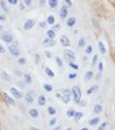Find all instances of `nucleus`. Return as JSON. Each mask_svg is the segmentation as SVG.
Instances as JSON below:
<instances>
[{"mask_svg":"<svg viewBox=\"0 0 115 130\" xmlns=\"http://www.w3.org/2000/svg\"><path fill=\"white\" fill-rule=\"evenodd\" d=\"M93 77H95V73H93V71H87L84 75V81H91Z\"/></svg>","mask_w":115,"mask_h":130,"instance_id":"obj_24","label":"nucleus"},{"mask_svg":"<svg viewBox=\"0 0 115 130\" xmlns=\"http://www.w3.org/2000/svg\"><path fill=\"white\" fill-rule=\"evenodd\" d=\"M46 111H47V114L50 117H56V114H57V108L54 107V106H49V107L46 108Z\"/></svg>","mask_w":115,"mask_h":130,"instance_id":"obj_29","label":"nucleus"},{"mask_svg":"<svg viewBox=\"0 0 115 130\" xmlns=\"http://www.w3.org/2000/svg\"><path fill=\"white\" fill-rule=\"evenodd\" d=\"M15 73H16V75H19V76H23V73L20 72V71H18V69H16V71H15Z\"/></svg>","mask_w":115,"mask_h":130,"instance_id":"obj_56","label":"nucleus"},{"mask_svg":"<svg viewBox=\"0 0 115 130\" xmlns=\"http://www.w3.org/2000/svg\"><path fill=\"white\" fill-rule=\"evenodd\" d=\"M20 2H22L26 7H31V4H32V0H20Z\"/></svg>","mask_w":115,"mask_h":130,"instance_id":"obj_45","label":"nucleus"},{"mask_svg":"<svg viewBox=\"0 0 115 130\" xmlns=\"http://www.w3.org/2000/svg\"><path fill=\"white\" fill-rule=\"evenodd\" d=\"M68 67H69V68H71V69H73V71H75V72H76V71H77V69H79V68H80V65H79V64H77V62H76V61H71V62H68Z\"/></svg>","mask_w":115,"mask_h":130,"instance_id":"obj_32","label":"nucleus"},{"mask_svg":"<svg viewBox=\"0 0 115 130\" xmlns=\"http://www.w3.org/2000/svg\"><path fill=\"white\" fill-rule=\"evenodd\" d=\"M64 58L68 61V62H71V61H76V53L71 50V49H65L64 52Z\"/></svg>","mask_w":115,"mask_h":130,"instance_id":"obj_6","label":"nucleus"},{"mask_svg":"<svg viewBox=\"0 0 115 130\" xmlns=\"http://www.w3.org/2000/svg\"><path fill=\"white\" fill-rule=\"evenodd\" d=\"M18 6H19V7H20V10H22V11H23V10H24V8H26V6H24V4H23V3H22V2H20V3H19V4H18Z\"/></svg>","mask_w":115,"mask_h":130,"instance_id":"obj_54","label":"nucleus"},{"mask_svg":"<svg viewBox=\"0 0 115 130\" xmlns=\"http://www.w3.org/2000/svg\"><path fill=\"white\" fill-rule=\"evenodd\" d=\"M58 16H60L62 20H67L68 16H69V8L62 4V6H61V8H60V11H58Z\"/></svg>","mask_w":115,"mask_h":130,"instance_id":"obj_7","label":"nucleus"},{"mask_svg":"<svg viewBox=\"0 0 115 130\" xmlns=\"http://www.w3.org/2000/svg\"><path fill=\"white\" fill-rule=\"evenodd\" d=\"M37 103H38L39 107H43V106H46L47 103V98L43 95V93H41L39 96H37Z\"/></svg>","mask_w":115,"mask_h":130,"instance_id":"obj_15","label":"nucleus"},{"mask_svg":"<svg viewBox=\"0 0 115 130\" xmlns=\"http://www.w3.org/2000/svg\"><path fill=\"white\" fill-rule=\"evenodd\" d=\"M22 77H23V81H24V83H26L27 85L32 83V77H31L30 73H23V76H22Z\"/></svg>","mask_w":115,"mask_h":130,"instance_id":"obj_27","label":"nucleus"},{"mask_svg":"<svg viewBox=\"0 0 115 130\" xmlns=\"http://www.w3.org/2000/svg\"><path fill=\"white\" fill-rule=\"evenodd\" d=\"M95 77H96V79H100V77H102V73L97 72V75H95Z\"/></svg>","mask_w":115,"mask_h":130,"instance_id":"obj_57","label":"nucleus"},{"mask_svg":"<svg viewBox=\"0 0 115 130\" xmlns=\"http://www.w3.org/2000/svg\"><path fill=\"white\" fill-rule=\"evenodd\" d=\"M42 87H43V89H45L46 92H53V91H54V87H53L50 83H45Z\"/></svg>","mask_w":115,"mask_h":130,"instance_id":"obj_33","label":"nucleus"},{"mask_svg":"<svg viewBox=\"0 0 115 130\" xmlns=\"http://www.w3.org/2000/svg\"><path fill=\"white\" fill-rule=\"evenodd\" d=\"M2 31H4V27H3V24H2V22H0V32Z\"/></svg>","mask_w":115,"mask_h":130,"instance_id":"obj_58","label":"nucleus"},{"mask_svg":"<svg viewBox=\"0 0 115 130\" xmlns=\"http://www.w3.org/2000/svg\"><path fill=\"white\" fill-rule=\"evenodd\" d=\"M108 127V122L104 121V122H100L99 125H97V130H107Z\"/></svg>","mask_w":115,"mask_h":130,"instance_id":"obj_34","label":"nucleus"},{"mask_svg":"<svg viewBox=\"0 0 115 130\" xmlns=\"http://www.w3.org/2000/svg\"><path fill=\"white\" fill-rule=\"evenodd\" d=\"M2 77H3V80H6V81H11V80H12L11 75H10L8 72H6V71L2 72Z\"/></svg>","mask_w":115,"mask_h":130,"instance_id":"obj_36","label":"nucleus"},{"mask_svg":"<svg viewBox=\"0 0 115 130\" xmlns=\"http://www.w3.org/2000/svg\"><path fill=\"white\" fill-rule=\"evenodd\" d=\"M60 43L62 45L65 49H68L69 46H71V39H69V37H67V35L62 34V35L60 37Z\"/></svg>","mask_w":115,"mask_h":130,"instance_id":"obj_13","label":"nucleus"},{"mask_svg":"<svg viewBox=\"0 0 115 130\" xmlns=\"http://www.w3.org/2000/svg\"><path fill=\"white\" fill-rule=\"evenodd\" d=\"M99 88H100V85H99V84H93V85H91V87H88L85 92H87V95L91 96V95H95V93L99 91Z\"/></svg>","mask_w":115,"mask_h":130,"instance_id":"obj_14","label":"nucleus"},{"mask_svg":"<svg viewBox=\"0 0 115 130\" xmlns=\"http://www.w3.org/2000/svg\"><path fill=\"white\" fill-rule=\"evenodd\" d=\"M67 130H73V129H72V127H68V129H67Z\"/></svg>","mask_w":115,"mask_h":130,"instance_id":"obj_60","label":"nucleus"},{"mask_svg":"<svg viewBox=\"0 0 115 130\" xmlns=\"http://www.w3.org/2000/svg\"><path fill=\"white\" fill-rule=\"evenodd\" d=\"M23 98H24V100H26L27 104H32L34 100H35V98H37V92L34 91V89H30L28 92H26V95H24Z\"/></svg>","mask_w":115,"mask_h":130,"instance_id":"obj_5","label":"nucleus"},{"mask_svg":"<svg viewBox=\"0 0 115 130\" xmlns=\"http://www.w3.org/2000/svg\"><path fill=\"white\" fill-rule=\"evenodd\" d=\"M45 75H46L47 77H50V79H53V77H56V73H54V71H53V69H50L49 67L45 68Z\"/></svg>","mask_w":115,"mask_h":130,"instance_id":"obj_28","label":"nucleus"},{"mask_svg":"<svg viewBox=\"0 0 115 130\" xmlns=\"http://www.w3.org/2000/svg\"><path fill=\"white\" fill-rule=\"evenodd\" d=\"M61 129H62V126H61V125H56L54 127H53V130H61Z\"/></svg>","mask_w":115,"mask_h":130,"instance_id":"obj_53","label":"nucleus"},{"mask_svg":"<svg viewBox=\"0 0 115 130\" xmlns=\"http://www.w3.org/2000/svg\"><path fill=\"white\" fill-rule=\"evenodd\" d=\"M83 118H84V112H83V111H77L76 115H75V118H73V121H75V122H80Z\"/></svg>","mask_w":115,"mask_h":130,"instance_id":"obj_31","label":"nucleus"},{"mask_svg":"<svg viewBox=\"0 0 115 130\" xmlns=\"http://www.w3.org/2000/svg\"><path fill=\"white\" fill-rule=\"evenodd\" d=\"M26 62H27V60L24 58V57H19L18 58V64L19 65H26Z\"/></svg>","mask_w":115,"mask_h":130,"instance_id":"obj_44","label":"nucleus"},{"mask_svg":"<svg viewBox=\"0 0 115 130\" xmlns=\"http://www.w3.org/2000/svg\"><path fill=\"white\" fill-rule=\"evenodd\" d=\"M114 47H115V39H114Z\"/></svg>","mask_w":115,"mask_h":130,"instance_id":"obj_61","label":"nucleus"},{"mask_svg":"<svg viewBox=\"0 0 115 130\" xmlns=\"http://www.w3.org/2000/svg\"><path fill=\"white\" fill-rule=\"evenodd\" d=\"M84 53H85L87 56L92 54V53H93V46H92V45H87V46H85V49H84Z\"/></svg>","mask_w":115,"mask_h":130,"instance_id":"obj_37","label":"nucleus"},{"mask_svg":"<svg viewBox=\"0 0 115 130\" xmlns=\"http://www.w3.org/2000/svg\"><path fill=\"white\" fill-rule=\"evenodd\" d=\"M28 130H41L39 127H37V126H30V129Z\"/></svg>","mask_w":115,"mask_h":130,"instance_id":"obj_55","label":"nucleus"},{"mask_svg":"<svg viewBox=\"0 0 115 130\" xmlns=\"http://www.w3.org/2000/svg\"><path fill=\"white\" fill-rule=\"evenodd\" d=\"M37 24V22H35V19H32V18H28V19H26L24 20V23H23V28L26 31H28V30H31V28H34V26Z\"/></svg>","mask_w":115,"mask_h":130,"instance_id":"obj_8","label":"nucleus"},{"mask_svg":"<svg viewBox=\"0 0 115 130\" xmlns=\"http://www.w3.org/2000/svg\"><path fill=\"white\" fill-rule=\"evenodd\" d=\"M7 50L8 53L11 54V57H14V58H19L20 57V49L18 47V45L16 43H11L7 46Z\"/></svg>","mask_w":115,"mask_h":130,"instance_id":"obj_4","label":"nucleus"},{"mask_svg":"<svg viewBox=\"0 0 115 130\" xmlns=\"http://www.w3.org/2000/svg\"><path fill=\"white\" fill-rule=\"evenodd\" d=\"M56 35H57V31L53 27H50V28H47V30H46V37H47V38L56 39Z\"/></svg>","mask_w":115,"mask_h":130,"instance_id":"obj_22","label":"nucleus"},{"mask_svg":"<svg viewBox=\"0 0 115 130\" xmlns=\"http://www.w3.org/2000/svg\"><path fill=\"white\" fill-rule=\"evenodd\" d=\"M103 104H100V103H97V104H95L93 106V108H92V111H93V114H96V115H99V114H102L103 112Z\"/></svg>","mask_w":115,"mask_h":130,"instance_id":"obj_19","label":"nucleus"},{"mask_svg":"<svg viewBox=\"0 0 115 130\" xmlns=\"http://www.w3.org/2000/svg\"><path fill=\"white\" fill-rule=\"evenodd\" d=\"M6 2L10 4V6H18V4L20 3V0H6Z\"/></svg>","mask_w":115,"mask_h":130,"instance_id":"obj_43","label":"nucleus"},{"mask_svg":"<svg viewBox=\"0 0 115 130\" xmlns=\"http://www.w3.org/2000/svg\"><path fill=\"white\" fill-rule=\"evenodd\" d=\"M45 57H46V58H53V53L50 50H46L45 52Z\"/></svg>","mask_w":115,"mask_h":130,"instance_id":"obj_46","label":"nucleus"},{"mask_svg":"<svg viewBox=\"0 0 115 130\" xmlns=\"http://www.w3.org/2000/svg\"><path fill=\"white\" fill-rule=\"evenodd\" d=\"M96 67H97V72H99V73H103V71H104V62H103V61H99Z\"/></svg>","mask_w":115,"mask_h":130,"instance_id":"obj_38","label":"nucleus"},{"mask_svg":"<svg viewBox=\"0 0 115 130\" xmlns=\"http://www.w3.org/2000/svg\"><path fill=\"white\" fill-rule=\"evenodd\" d=\"M0 11H2V10H0Z\"/></svg>","mask_w":115,"mask_h":130,"instance_id":"obj_62","label":"nucleus"},{"mask_svg":"<svg viewBox=\"0 0 115 130\" xmlns=\"http://www.w3.org/2000/svg\"><path fill=\"white\" fill-rule=\"evenodd\" d=\"M68 79L69 80H76L77 79V73L76 72H69L68 73Z\"/></svg>","mask_w":115,"mask_h":130,"instance_id":"obj_40","label":"nucleus"},{"mask_svg":"<svg viewBox=\"0 0 115 130\" xmlns=\"http://www.w3.org/2000/svg\"><path fill=\"white\" fill-rule=\"evenodd\" d=\"M56 125H57V117H52L50 119H49V126H50V127H54Z\"/></svg>","mask_w":115,"mask_h":130,"instance_id":"obj_39","label":"nucleus"},{"mask_svg":"<svg viewBox=\"0 0 115 130\" xmlns=\"http://www.w3.org/2000/svg\"><path fill=\"white\" fill-rule=\"evenodd\" d=\"M38 3H39L41 7H43V6H46V4H47V0H38Z\"/></svg>","mask_w":115,"mask_h":130,"instance_id":"obj_50","label":"nucleus"},{"mask_svg":"<svg viewBox=\"0 0 115 130\" xmlns=\"http://www.w3.org/2000/svg\"><path fill=\"white\" fill-rule=\"evenodd\" d=\"M65 24H67V27L73 28V27L77 24V18H76V16H68V19H67V22H65Z\"/></svg>","mask_w":115,"mask_h":130,"instance_id":"obj_12","label":"nucleus"},{"mask_svg":"<svg viewBox=\"0 0 115 130\" xmlns=\"http://www.w3.org/2000/svg\"><path fill=\"white\" fill-rule=\"evenodd\" d=\"M60 4V0H47V6L52 8V10H56Z\"/></svg>","mask_w":115,"mask_h":130,"instance_id":"obj_25","label":"nucleus"},{"mask_svg":"<svg viewBox=\"0 0 115 130\" xmlns=\"http://www.w3.org/2000/svg\"><path fill=\"white\" fill-rule=\"evenodd\" d=\"M4 20H6V14H4L3 11H0V22H4Z\"/></svg>","mask_w":115,"mask_h":130,"instance_id":"obj_47","label":"nucleus"},{"mask_svg":"<svg viewBox=\"0 0 115 130\" xmlns=\"http://www.w3.org/2000/svg\"><path fill=\"white\" fill-rule=\"evenodd\" d=\"M85 46H87V39H85V37H80L79 41H77V47L85 49Z\"/></svg>","mask_w":115,"mask_h":130,"instance_id":"obj_21","label":"nucleus"},{"mask_svg":"<svg viewBox=\"0 0 115 130\" xmlns=\"http://www.w3.org/2000/svg\"><path fill=\"white\" fill-rule=\"evenodd\" d=\"M42 43H43L45 47H53V46H56V39H52V38L45 37V39H43Z\"/></svg>","mask_w":115,"mask_h":130,"instance_id":"obj_16","label":"nucleus"},{"mask_svg":"<svg viewBox=\"0 0 115 130\" xmlns=\"http://www.w3.org/2000/svg\"><path fill=\"white\" fill-rule=\"evenodd\" d=\"M80 130H89V127H88V126H84V127H81Z\"/></svg>","mask_w":115,"mask_h":130,"instance_id":"obj_59","label":"nucleus"},{"mask_svg":"<svg viewBox=\"0 0 115 130\" xmlns=\"http://www.w3.org/2000/svg\"><path fill=\"white\" fill-rule=\"evenodd\" d=\"M46 23H47V26H54V24H56V16L50 14L46 18Z\"/></svg>","mask_w":115,"mask_h":130,"instance_id":"obj_26","label":"nucleus"},{"mask_svg":"<svg viewBox=\"0 0 115 130\" xmlns=\"http://www.w3.org/2000/svg\"><path fill=\"white\" fill-rule=\"evenodd\" d=\"M6 52H7V49L3 46V42H2V41H0V53H2V54H3V53H6Z\"/></svg>","mask_w":115,"mask_h":130,"instance_id":"obj_48","label":"nucleus"},{"mask_svg":"<svg viewBox=\"0 0 115 130\" xmlns=\"http://www.w3.org/2000/svg\"><path fill=\"white\" fill-rule=\"evenodd\" d=\"M3 98H4V102H6L7 104H10V106H15V99H14V96L11 95V93H7V92H3Z\"/></svg>","mask_w":115,"mask_h":130,"instance_id":"obj_10","label":"nucleus"},{"mask_svg":"<svg viewBox=\"0 0 115 130\" xmlns=\"http://www.w3.org/2000/svg\"><path fill=\"white\" fill-rule=\"evenodd\" d=\"M0 10H2L4 14H8V12H10V4H8L6 0H0Z\"/></svg>","mask_w":115,"mask_h":130,"instance_id":"obj_17","label":"nucleus"},{"mask_svg":"<svg viewBox=\"0 0 115 130\" xmlns=\"http://www.w3.org/2000/svg\"><path fill=\"white\" fill-rule=\"evenodd\" d=\"M76 112H77V110L75 108H68L67 111H65V115H67V118H69V119H73L76 115Z\"/></svg>","mask_w":115,"mask_h":130,"instance_id":"obj_23","label":"nucleus"},{"mask_svg":"<svg viewBox=\"0 0 115 130\" xmlns=\"http://www.w3.org/2000/svg\"><path fill=\"white\" fill-rule=\"evenodd\" d=\"M100 122H102V121H100V118L97 117V115H96V117H92L91 119L88 121V126H97Z\"/></svg>","mask_w":115,"mask_h":130,"instance_id":"obj_18","label":"nucleus"},{"mask_svg":"<svg viewBox=\"0 0 115 130\" xmlns=\"http://www.w3.org/2000/svg\"><path fill=\"white\" fill-rule=\"evenodd\" d=\"M32 56H34V62H35L37 65H39V64H41V57H39V54H38V53H34Z\"/></svg>","mask_w":115,"mask_h":130,"instance_id":"obj_42","label":"nucleus"},{"mask_svg":"<svg viewBox=\"0 0 115 130\" xmlns=\"http://www.w3.org/2000/svg\"><path fill=\"white\" fill-rule=\"evenodd\" d=\"M46 26H47L46 20H42V22H39V27H41V28H46Z\"/></svg>","mask_w":115,"mask_h":130,"instance_id":"obj_49","label":"nucleus"},{"mask_svg":"<svg viewBox=\"0 0 115 130\" xmlns=\"http://www.w3.org/2000/svg\"><path fill=\"white\" fill-rule=\"evenodd\" d=\"M97 49H99V54H107V46L103 39L97 41Z\"/></svg>","mask_w":115,"mask_h":130,"instance_id":"obj_11","label":"nucleus"},{"mask_svg":"<svg viewBox=\"0 0 115 130\" xmlns=\"http://www.w3.org/2000/svg\"><path fill=\"white\" fill-rule=\"evenodd\" d=\"M54 60H56V64H57V67H58L60 69H62V68H64V60L61 58L60 56L54 57Z\"/></svg>","mask_w":115,"mask_h":130,"instance_id":"obj_30","label":"nucleus"},{"mask_svg":"<svg viewBox=\"0 0 115 130\" xmlns=\"http://www.w3.org/2000/svg\"><path fill=\"white\" fill-rule=\"evenodd\" d=\"M0 41H2L3 43L11 45V43H14V35H12V32L4 30V31L0 32Z\"/></svg>","mask_w":115,"mask_h":130,"instance_id":"obj_3","label":"nucleus"},{"mask_svg":"<svg viewBox=\"0 0 115 130\" xmlns=\"http://www.w3.org/2000/svg\"><path fill=\"white\" fill-rule=\"evenodd\" d=\"M64 6H67L68 8H72L73 7V0H62Z\"/></svg>","mask_w":115,"mask_h":130,"instance_id":"obj_41","label":"nucleus"},{"mask_svg":"<svg viewBox=\"0 0 115 130\" xmlns=\"http://www.w3.org/2000/svg\"><path fill=\"white\" fill-rule=\"evenodd\" d=\"M53 28H54L56 31H58V30H61V24L60 23H56L54 26H53Z\"/></svg>","mask_w":115,"mask_h":130,"instance_id":"obj_51","label":"nucleus"},{"mask_svg":"<svg viewBox=\"0 0 115 130\" xmlns=\"http://www.w3.org/2000/svg\"><path fill=\"white\" fill-rule=\"evenodd\" d=\"M10 93H11L12 96H14V99H22V98L24 96L23 93L20 92L16 87H10Z\"/></svg>","mask_w":115,"mask_h":130,"instance_id":"obj_9","label":"nucleus"},{"mask_svg":"<svg viewBox=\"0 0 115 130\" xmlns=\"http://www.w3.org/2000/svg\"><path fill=\"white\" fill-rule=\"evenodd\" d=\"M56 98L60 102H62L64 104H68V103H71V100H72V92H71V89L62 88L60 92H56Z\"/></svg>","mask_w":115,"mask_h":130,"instance_id":"obj_1","label":"nucleus"},{"mask_svg":"<svg viewBox=\"0 0 115 130\" xmlns=\"http://www.w3.org/2000/svg\"><path fill=\"white\" fill-rule=\"evenodd\" d=\"M85 104H87V102H85V100H83V99H81V102L79 103V106H80V107H84Z\"/></svg>","mask_w":115,"mask_h":130,"instance_id":"obj_52","label":"nucleus"},{"mask_svg":"<svg viewBox=\"0 0 115 130\" xmlns=\"http://www.w3.org/2000/svg\"><path fill=\"white\" fill-rule=\"evenodd\" d=\"M71 92H72V100L75 102L76 104H79L81 102V98H83V92H81L80 87H79V85H73L72 89H71Z\"/></svg>","mask_w":115,"mask_h":130,"instance_id":"obj_2","label":"nucleus"},{"mask_svg":"<svg viewBox=\"0 0 115 130\" xmlns=\"http://www.w3.org/2000/svg\"><path fill=\"white\" fill-rule=\"evenodd\" d=\"M28 115H30L32 119H37V118H39V110L38 108H30L28 110Z\"/></svg>","mask_w":115,"mask_h":130,"instance_id":"obj_20","label":"nucleus"},{"mask_svg":"<svg viewBox=\"0 0 115 130\" xmlns=\"http://www.w3.org/2000/svg\"><path fill=\"white\" fill-rule=\"evenodd\" d=\"M97 62H99V54H93L91 58V65L92 67H96Z\"/></svg>","mask_w":115,"mask_h":130,"instance_id":"obj_35","label":"nucleus"}]
</instances>
